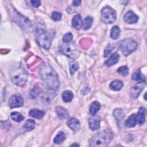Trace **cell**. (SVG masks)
I'll use <instances>...</instances> for the list:
<instances>
[{"mask_svg": "<svg viewBox=\"0 0 147 147\" xmlns=\"http://www.w3.org/2000/svg\"><path fill=\"white\" fill-rule=\"evenodd\" d=\"M39 74L45 87L49 90H55L59 86L58 76L48 63H42L40 67Z\"/></svg>", "mask_w": 147, "mask_h": 147, "instance_id": "cell-1", "label": "cell"}, {"mask_svg": "<svg viewBox=\"0 0 147 147\" xmlns=\"http://www.w3.org/2000/svg\"><path fill=\"white\" fill-rule=\"evenodd\" d=\"M28 75L27 71L21 64H16L10 68L9 76L11 82L17 86H25L28 80Z\"/></svg>", "mask_w": 147, "mask_h": 147, "instance_id": "cell-2", "label": "cell"}, {"mask_svg": "<svg viewBox=\"0 0 147 147\" xmlns=\"http://www.w3.org/2000/svg\"><path fill=\"white\" fill-rule=\"evenodd\" d=\"M113 133L109 129L103 130L94 135L89 140L90 146H106L111 141Z\"/></svg>", "mask_w": 147, "mask_h": 147, "instance_id": "cell-3", "label": "cell"}, {"mask_svg": "<svg viewBox=\"0 0 147 147\" xmlns=\"http://www.w3.org/2000/svg\"><path fill=\"white\" fill-rule=\"evenodd\" d=\"M36 40L39 46L45 49H49L51 46L52 36L45 29L38 28L36 32Z\"/></svg>", "mask_w": 147, "mask_h": 147, "instance_id": "cell-4", "label": "cell"}, {"mask_svg": "<svg viewBox=\"0 0 147 147\" xmlns=\"http://www.w3.org/2000/svg\"><path fill=\"white\" fill-rule=\"evenodd\" d=\"M118 47L122 53L127 56L136 50L137 47V43L133 39L127 38L121 40L118 42Z\"/></svg>", "mask_w": 147, "mask_h": 147, "instance_id": "cell-5", "label": "cell"}, {"mask_svg": "<svg viewBox=\"0 0 147 147\" xmlns=\"http://www.w3.org/2000/svg\"><path fill=\"white\" fill-rule=\"evenodd\" d=\"M60 50L62 53L72 59L78 58L80 55V51L74 42H64L61 44Z\"/></svg>", "mask_w": 147, "mask_h": 147, "instance_id": "cell-6", "label": "cell"}, {"mask_svg": "<svg viewBox=\"0 0 147 147\" xmlns=\"http://www.w3.org/2000/svg\"><path fill=\"white\" fill-rule=\"evenodd\" d=\"M117 18L115 11L110 6H105L101 10V21L105 24H112Z\"/></svg>", "mask_w": 147, "mask_h": 147, "instance_id": "cell-7", "label": "cell"}, {"mask_svg": "<svg viewBox=\"0 0 147 147\" xmlns=\"http://www.w3.org/2000/svg\"><path fill=\"white\" fill-rule=\"evenodd\" d=\"M24 104V99L22 96L18 94L13 95L9 99V105L11 108L20 107Z\"/></svg>", "mask_w": 147, "mask_h": 147, "instance_id": "cell-8", "label": "cell"}, {"mask_svg": "<svg viewBox=\"0 0 147 147\" xmlns=\"http://www.w3.org/2000/svg\"><path fill=\"white\" fill-rule=\"evenodd\" d=\"M145 86V83L143 82H139L133 86L130 90V96L132 98H137L138 96L141 91Z\"/></svg>", "mask_w": 147, "mask_h": 147, "instance_id": "cell-9", "label": "cell"}, {"mask_svg": "<svg viewBox=\"0 0 147 147\" xmlns=\"http://www.w3.org/2000/svg\"><path fill=\"white\" fill-rule=\"evenodd\" d=\"M124 21L128 24H135L138 21V17L132 11L126 12L123 17Z\"/></svg>", "mask_w": 147, "mask_h": 147, "instance_id": "cell-10", "label": "cell"}, {"mask_svg": "<svg viewBox=\"0 0 147 147\" xmlns=\"http://www.w3.org/2000/svg\"><path fill=\"white\" fill-rule=\"evenodd\" d=\"M90 128L92 130H96L100 127V118L98 116L93 115L88 119Z\"/></svg>", "mask_w": 147, "mask_h": 147, "instance_id": "cell-11", "label": "cell"}, {"mask_svg": "<svg viewBox=\"0 0 147 147\" xmlns=\"http://www.w3.org/2000/svg\"><path fill=\"white\" fill-rule=\"evenodd\" d=\"M16 18L18 20V23L20 24L23 28L28 29L30 28V26H31L30 21L28 19V18L25 17L17 13Z\"/></svg>", "mask_w": 147, "mask_h": 147, "instance_id": "cell-12", "label": "cell"}, {"mask_svg": "<svg viewBox=\"0 0 147 147\" xmlns=\"http://www.w3.org/2000/svg\"><path fill=\"white\" fill-rule=\"evenodd\" d=\"M72 25L75 29H80L83 25V21L80 14L75 15L72 20Z\"/></svg>", "mask_w": 147, "mask_h": 147, "instance_id": "cell-13", "label": "cell"}, {"mask_svg": "<svg viewBox=\"0 0 147 147\" xmlns=\"http://www.w3.org/2000/svg\"><path fill=\"white\" fill-rule=\"evenodd\" d=\"M67 124L68 126L74 131H77L80 126L79 121L76 118H72L68 119L67 122Z\"/></svg>", "mask_w": 147, "mask_h": 147, "instance_id": "cell-14", "label": "cell"}, {"mask_svg": "<svg viewBox=\"0 0 147 147\" xmlns=\"http://www.w3.org/2000/svg\"><path fill=\"white\" fill-rule=\"evenodd\" d=\"M55 111L57 117L61 119L68 118L69 117L68 111L67 110V109H64L63 107L57 106L55 108Z\"/></svg>", "mask_w": 147, "mask_h": 147, "instance_id": "cell-15", "label": "cell"}, {"mask_svg": "<svg viewBox=\"0 0 147 147\" xmlns=\"http://www.w3.org/2000/svg\"><path fill=\"white\" fill-rule=\"evenodd\" d=\"M137 122L139 125H142L145 121V109L144 107H140L137 115H136Z\"/></svg>", "mask_w": 147, "mask_h": 147, "instance_id": "cell-16", "label": "cell"}, {"mask_svg": "<svg viewBox=\"0 0 147 147\" xmlns=\"http://www.w3.org/2000/svg\"><path fill=\"white\" fill-rule=\"evenodd\" d=\"M29 115L31 117L37 118V119H41L45 115V111L39 109H32L29 113Z\"/></svg>", "mask_w": 147, "mask_h": 147, "instance_id": "cell-17", "label": "cell"}, {"mask_svg": "<svg viewBox=\"0 0 147 147\" xmlns=\"http://www.w3.org/2000/svg\"><path fill=\"white\" fill-rule=\"evenodd\" d=\"M123 86V82L119 80H115L111 82L109 85L110 88L113 91H119Z\"/></svg>", "mask_w": 147, "mask_h": 147, "instance_id": "cell-18", "label": "cell"}, {"mask_svg": "<svg viewBox=\"0 0 147 147\" xmlns=\"http://www.w3.org/2000/svg\"><path fill=\"white\" fill-rule=\"evenodd\" d=\"M119 59V55L117 53H114L110 56V57L106 61V65L108 67L112 66L116 64Z\"/></svg>", "mask_w": 147, "mask_h": 147, "instance_id": "cell-19", "label": "cell"}, {"mask_svg": "<svg viewBox=\"0 0 147 147\" xmlns=\"http://www.w3.org/2000/svg\"><path fill=\"white\" fill-rule=\"evenodd\" d=\"M100 109V103L96 101H94L91 104L90 106L89 112L92 115H95L98 112Z\"/></svg>", "mask_w": 147, "mask_h": 147, "instance_id": "cell-20", "label": "cell"}, {"mask_svg": "<svg viewBox=\"0 0 147 147\" xmlns=\"http://www.w3.org/2000/svg\"><path fill=\"white\" fill-rule=\"evenodd\" d=\"M137 123V118L135 114H132L125 121V125L128 127H133Z\"/></svg>", "mask_w": 147, "mask_h": 147, "instance_id": "cell-21", "label": "cell"}, {"mask_svg": "<svg viewBox=\"0 0 147 147\" xmlns=\"http://www.w3.org/2000/svg\"><path fill=\"white\" fill-rule=\"evenodd\" d=\"M113 114L115 118H116L118 123H120L125 117L124 113L122 109H116L113 111Z\"/></svg>", "mask_w": 147, "mask_h": 147, "instance_id": "cell-22", "label": "cell"}, {"mask_svg": "<svg viewBox=\"0 0 147 147\" xmlns=\"http://www.w3.org/2000/svg\"><path fill=\"white\" fill-rule=\"evenodd\" d=\"M132 79L136 81H139V82H145V76L142 74L141 70L140 69H137L132 75Z\"/></svg>", "mask_w": 147, "mask_h": 147, "instance_id": "cell-23", "label": "cell"}, {"mask_svg": "<svg viewBox=\"0 0 147 147\" xmlns=\"http://www.w3.org/2000/svg\"><path fill=\"white\" fill-rule=\"evenodd\" d=\"M35 127V122L33 119H29L26 121L24 125H23V128L26 131H30L33 130Z\"/></svg>", "mask_w": 147, "mask_h": 147, "instance_id": "cell-24", "label": "cell"}, {"mask_svg": "<svg viewBox=\"0 0 147 147\" xmlns=\"http://www.w3.org/2000/svg\"><path fill=\"white\" fill-rule=\"evenodd\" d=\"M66 138V135L63 131H60L58 133V134L56 135V136L55 137L53 140V142L55 144H60L62 143Z\"/></svg>", "mask_w": 147, "mask_h": 147, "instance_id": "cell-25", "label": "cell"}, {"mask_svg": "<svg viewBox=\"0 0 147 147\" xmlns=\"http://www.w3.org/2000/svg\"><path fill=\"white\" fill-rule=\"evenodd\" d=\"M74 98L73 93L69 90L65 91L62 94V98L64 102H69L72 100Z\"/></svg>", "mask_w": 147, "mask_h": 147, "instance_id": "cell-26", "label": "cell"}, {"mask_svg": "<svg viewBox=\"0 0 147 147\" xmlns=\"http://www.w3.org/2000/svg\"><path fill=\"white\" fill-rule=\"evenodd\" d=\"M119 34H120V29H119V27L117 25L114 26L111 28V32H110L111 38H112L114 40L117 39L119 37Z\"/></svg>", "mask_w": 147, "mask_h": 147, "instance_id": "cell-27", "label": "cell"}, {"mask_svg": "<svg viewBox=\"0 0 147 147\" xmlns=\"http://www.w3.org/2000/svg\"><path fill=\"white\" fill-rule=\"evenodd\" d=\"M10 116L13 120L17 122H20L24 119V117L21 113L16 111L12 112L10 114Z\"/></svg>", "mask_w": 147, "mask_h": 147, "instance_id": "cell-28", "label": "cell"}, {"mask_svg": "<svg viewBox=\"0 0 147 147\" xmlns=\"http://www.w3.org/2000/svg\"><path fill=\"white\" fill-rule=\"evenodd\" d=\"M69 71L71 75H73L79 68V64L75 61H72L69 64Z\"/></svg>", "mask_w": 147, "mask_h": 147, "instance_id": "cell-29", "label": "cell"}, {"mask_svg": "<svg viewBox=\"0 0 147 147\" xmlns=\"http://www.w3.org/2000/svg\"><path fill=\"white\" fill-rule=\"evenodd\" d=\"M41 90L40 88V87H34L33 89L31 90L30 92V96L31 98H35L41 93Z\"/></svg>", "mask_w": 147, "mask_h": 147, "instance_id": "cell-30", "label": "cell"}, {"mask_svg": "<svg viewBox=\"0 0 147 147\" xmlns=\"http://www.w3.org/2000/svg\"><path fill=\"white\" fill-rule=\"evenodd\" d=\"M93 18L90 16H88L85 18L84 21V29L87 30L90 29L92 24Z\"/></svg>", "mask_w": 147, "mask_h": 147, "instance_id": "cell-31", "label": "cell"}, {"mask_svg": "<svg viewBox=\"0 0 147 147\" xmlns=\"http://www.w3.org/2000/svg\"><path fill=\"white\" fill-rule=\"evenodd\" d=\"M113 49H114L113 45L111 44H109L106 47V48L105 49V51H104V57H109L111 55Z\"/></svg>", "mask_w": 147, "mask_h": 147, "instance_id": "cell-32", "label": "cell"}, {"mask_svg": "<svg viewBox=\"0 0 147 147\" xmlns=\"http://www.w3.org/2000/svg\"><path fill=\"white\" fill-rule=\"evenodd\" d=\"M53 96L54 95L52 94H45L42 97V102L46 105L49 104L52 102Z\"/></svg>", "mask_w": 147, "mask_h": 147, "instance_id": "cell-33", "label": "cell"}, {"mask_svg": "<svg viewBox=\"0 0 147 147\" xmlns=\"http://www.w3.org/2000/svg\"><path fill=\"white\" fill-rule=\"evenodd\" d=\"M117 72L122 76H126L129 73V69L126 65L121 66L117 69Z\"/></svg>", "mask_w": 147, "mask_h": 147, "instance_id": "cell-34", "label": "cell"}, {"mask_svg": "<svg viewBox=\"0 0 147 147\" xmlns=\"http://www.w3.org/2000/svg\"><path fill=\"white\" fill-rule=\"evenodd\" d=\"M72 39H73V36L71 32H68L65 33L63 37V41L65 43L71 42Z\"/></svg>", "mask_w": 147, "mask_h": 147, "instance_id": "cell-35", "label": "cell"}, {"mask_svg": "<svg viewBox=\"0 0 147 147\" xmlns=\"http://www.w3.org/2000/svg\"><path fill=\"white\" fill-rule=\"evenodd\" d=\"M61 18V14L60 13L54 11L52 14V18L54 21H59Z\"/></svg>", "mask_w": 147, "mask_h": 147, "instance_id": "cell-36", "label": "cell"}, {"mask_svg": "<svg viewBox=\"0 0 147 147\" xmlns=\"http://www.w3.org/2000/svg\"><path fill=\"white\" fill-rule=\"evenodd\" d=\"M30 3L34 7H37L40 5L41 2L40 1H38V0H32L30 1Z\"/></svg>", "mask_w": 147, "mask_h": 147, "instance_id": "cell-37", "label": "cell"}, {"mask_svg": "<svg viewBox=\"0 0 147 147\" xmlns=\"http://www.w3.org/2000/svg\"><path fill=\"white\" fill-rule=\"evenodd\" d=\"M2 125H3L4 126L3 127V129H9L10 128V127H11V124H10V123L9 122H8V121H5L4 122V124H2Z\"/></svg>", "mask_w": 147, "mask_h": 147, "instance_id": "cell-38", "label": "cell"}, {"mask_svg": "<svg viewBox=\"0 0 147 147\" xmlns=\"http://www.w3.org/2000/svg\"><path fill=\"white\" fill-rule=\"evenodd\" d=\"M82 1H74L72 2V5L74 6H78L79 5H80V4L81 3Z\"/></svg>", "mask_w": 147, "mask_h": 147, "instance_id": "cell-39", "label": "cell"}, {"mask_svg": "<svg viewBox=\"0 0 147 147\" xmlns=\"http://www.w3.org/2000/svg\"><path fill=\"white\" fill-rule=\"evenodd\" d=\"M79 146V145L78 144H76V143H75V144H73L72 145H71V146Z\"/></svg>", "mask_w": 147, "mask_h": 147, "instance_id": "cell-40", "label": "cell"}]
</instances>
